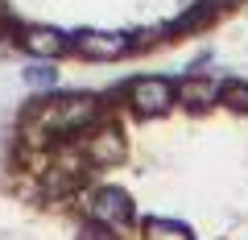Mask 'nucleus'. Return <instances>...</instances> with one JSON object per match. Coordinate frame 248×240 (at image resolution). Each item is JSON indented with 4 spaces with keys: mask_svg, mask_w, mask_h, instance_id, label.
Instances as JSON below:
<instances>
[{
    "mask_svg": "<svg viewBox=\"0 0 248 240\" xmlns=\"http://www.w3.org/2000/svg\"><path fill=\"white\" fill-rule=\"evenodd\" d=\"M112 96L166 133V153L149 149L157 153V182L13 166L25 195L104 240H248V79L141 75Z\"/></svg>",
    "mask_w": 248,
    "mask_h": 240,
    "instance_id": "f257e3e1",
    "label": "nucleus"
},
{
    "mask_svg": "<svg viewBox=\"0 0 248 240\" xmlns=\"http://www.w3.org/2000/svg\"><path fill=\"white\" fill-rule=\"evenodd\" d=\"M244 9L248 0H0V50L33 63H120L203 37Z\"/></svg>",
    "mask_w": 248,
    "mask_h": 240,
    "instance_id": "f03ea898",
    "label": "nucleus"
}]
</instances>
